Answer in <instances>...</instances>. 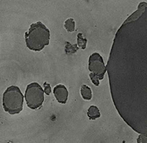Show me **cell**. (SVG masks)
Returning a JSON list of instances; mask_svg holds the SVG:
<instances>
[{"label":"cell","mask_w":147,"mask_h":143,"mask_svg":"<svg viewBox=\"0 0 147 143\" xmlns=\"http://www.w3.org/2000/svg\"><path fill=\"white\" fill-rule=\"evenodd\" d=\"M53 93L57 101L61 104H65L68 101V91L64 85H57L54 87Z\"/></svg>","instance_id":"5"},{"label":"cell","mask_w":147,"mask_h":143,"mask_svg":"<svg viewBox=\"0 0 147 143\" xmlns=\"http://www.w3.org/2000/svg\"><path fill=\"white\" fill-rule=\"evenodd\" d=\"M89 71L98 75L99 80H103L105 74L107 70V67L104 63L102 56L98 52H94L89 56Z\"/></svg>","instance_id":"4"},{"label":"cell","mask_w":147,"mask_h":143,"mask_svg":"<svg viewBox=\"0 0 147 143\" xmlns=\"http://www.w3.org/2000/svg\"><path fill=\"white\" fill-rule=\"evenodd\" d=\"M44 94L43 89L38 83H32L27 85L24 94L27 107L32 110L41 108L45 100Z\"/></svg>","instance_id":"3"},{"label":"cell","mask_w":147,"mask_h":143,"mask_svg":"<svg viewBox=\"0 0 147 143\" xmlns=\"http://www.w3.org/2000/svg\"><path fill=\"white\" fill-rule=\"evenodd\" d=\"M80 94L82 98L86 101H90L92 98V91L91 88L86 85H82L80 89Z\"/></svg>","instance_id":"6"},{"label":"cell","mask_w":147,"mask_h":143,"mask_svg":"<svg viewBox=\"0 0 147 143\" xmlns=\"http://www.w3.org/2000/svg\"><path fill=\"white\" fill-rule=\"evenodd\" d=\"M77 42H78V46L79 48L82 49V50H85L86 47V43L87 40L83 37V35L82 33H78V39H77Z\"/></svg>","instance_id":"9"},{"label":"cell","mask_w":147,"mask_h":143,"mask_svg":"<svg viewBox=\"0 0 147 143\" xmlns=\"http://www.w3.org/2000/svg\"><path fill=\"white\" fill-rule=\"evenodd\" d=\"M24 96L18 87L12 85L6 89L2 98L4 111L10 115L19 114L23 109Z\"/></svg>","instance_id":"2"},{"label":"cell","mask_w":147,"mask_h":143,"mask_svg":"<svg viewBox=\"0 0 147 143\" xmlns=\"http://www.w3.org/2000/svg\"><path fill=\"white\" fill-rule=\"evenodd\" d=\"M89 77H90L91 80V82H92L93 84H94L95 86H99L100 85V81H99V78L98 77L97 75H96V74L93 73H91L89 74Z\"/></svg>","instance_id":"11"},{"label":"cell","mask_w":147,"mask_h":143,"mask_svg":"<svg viewBox=\"0 0 147 143\" xmlns=\"http://www.w3.org/2000/svg\"><path fill=\"white\" fill-rule=\"evenodd\" d=\"M64 27L68 32H73L76 30V22L73 18L67 19L64 22Z\"/></svg>","instance_id":"8"},{"label":"cell","mask_w":147,"mask_h":143,"mask_svg":"<svg viewBox=\"0 0 147 143\" xmlns=\"http://www.w3.org/2000/svg\"><path fill=\"white\" fill-rule=\"evenodd\" d=\"M24 38L29 50L39 52L50 44V31L39 21L31 24L28 32L24 34Z\"/></svg>","instance_id":"1"},{"label":"cell","mask_w":147,"mask_h":143,"mask_svg":"<svg viewBox=\"0 0 147 143\" xmlns=\"http://www.w3.org/2000/svg\"><path fill=\"white\" fill-rule=\"evenodd\" d=\"M79 50V47H78L77 44H71L69 42H66V46H65V52L66 54H73L76 53V52Z\"/></svg>","instance_id":"10"},{"label":"cell","mask_w":147,"mask_h":143,"mask_svg":"<svg viewBox=\"0 0 147 143\" xmlns=\"http://www.w3.org/2000/svg\"><path fill=\"white\" fill-rule=\"evenodd\" d=\"M43 87H44V92H45V94H47L48 96L51 94V87H50V85L49 83L45 82V83H43Z\"/></svg>","instance_id":"12"},{"label":"cell","mask_w":147,"mask_h":143,"mask_svg":"<svg viewBox=\"0 0 147 143\" xmlns=\"http://www.w3.org/2000/svg\"><path fill=\"white\" fill-rule=\"evenodd\" d=\"M87 116L89 117V119L95 120L100 117V113L98 108L96 106H91L88 109Z\"/></svg>","instance_id":"7"}]
</instances>
